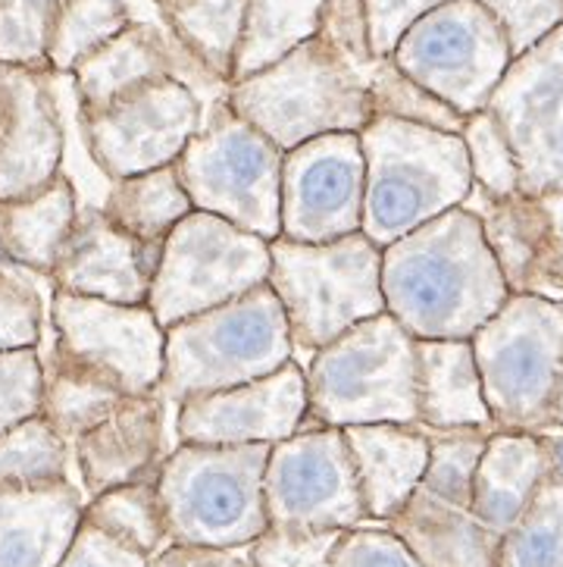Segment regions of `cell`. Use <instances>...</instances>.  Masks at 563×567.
<instances>
[{
	"label": "cell",
	"instance_id": "obj_42",
	"mask_svg": "<svg viewBox=\"0 0 563 567\" xmlns=\"http://www.w3.org/2000/svg\"><path fill=\"white\" fill-rule=\"evenodd\" d=\"M29 270L0 260V351L38 348L44 339V301Z\"/></svg>",
	"mask_w": 563,
	"mask_h": 567
},
{
	"label": "cell",
	"instance_id": "obj_41",
	"mask_svg": "<svg viewBox=\"0 0 563 567\" xmlns=\"http://www.w3.org/2000/svg\"><path fill=\"white\" fill-rule=\"evenodd\" d=\"M463 145L470 154L472 188L486 198H510L520 195V164L510 151L504 132L489 111L467 116Z\"/></svg>",
	"mask_w": 563,
	"mask_h": 567
},
{
	"label": "cell",
	"instance_id": "obj_1",
	"mask_svg": "<svg viewBox=\"0 0 563 567\" xmlns=\"http://www.w3.org/2000/svg\"><path fill=\"white\" fill-rule=\"evenodd\" d=\"M385 311L417 339H472L504 308L508 279L467 204L382 248Z\"/></svg>",
	"mask_w": 563,
	"mask_h": 567
},
{
	"label": "cell",
	"instance_id": "obj_43",
	"mask_svg": "<svg viewBox=\"0 0 563 567\" xmlns=\"http://www.w3.org/2000/svg\"><path fill=\"white\" fill-rule=\"evenodd\" d=\"M44 411V361L38 348L0 351V433Z\"/></svg>",
	"mask_w": 563,
	"mask_h": 567
},
{
	"label": "cell",
	"instance_id": "obj_27",
	"mask_svg": "<svg viewBox=\"0 0 563 567\" xmlns=\"http://www.w3.org/2000/svg\"><path fill=\"white\" fill-rule=\"evenodd\" d=\"M548 471L545 442L539 433L494 430L472 480V514L504 536L513 520L526 512Z\"/></svg>",
	"mask_w": 563,
	"mask_h": 567
},
{
	"label": "cell",
	"instance_id": "obj_18",
	"mask_svg": "<svg viewBox=\"0 0 563 567\" xmlns=\"http://www.w3.org/2000/svg\"><path fill=\"white\" fill-rule=\"evenodd\" d=\"M0 66V202H25L63 173V107L51 66Z\"/></svg>",
	"mask_w": 563,
	"mask_h": 567
},
{
	"label": "cell",
	"instance_id": "obj_17",
	"mask_svg": "<svg viewBox=\"0 0 563 567\" xmlns=\"http://www.w3.org/2000/svg\"><path fill=\"white\" fill-rule=\"evenodd\" d=\"M304 426L307 373L298 361L251 383L185 399L176 408V436L195 445H275Z\"/></svg>",
	"mask_w": 563,
	"mask_h": 567
},
{
	"label": "cell",
	"instance_id": "obj_2",
	"mask_svg": "<svg viewBox=\"0 0 563 567\" xmlns=\"http://www.w3.org/2000/svg\"><path fill=\"white\" fill-rule=\"evenodd\" d=\"M226 101L282 154L329 132H364L376 116L366 63L347 56L323 32L273 66L229 85Z\"/></svg>",
	"mask_w": 563,
	"mask_h": 567
},
{
	"label": "cell",
	"instance_id": "obj_34",
	"mask_svg": "<svg viewBox=\"0 0 563 567\" xmlns=\"http://www.w3.org/2000/svg\"><path fill=\"white\" fill-rule=\"evenodd\" d=\"M132 22H164V17L154 0H66L48 51L51 70L73 73L82 56L119 35Z\"/></svg>",
	"mask_w": 563,
	"mask_h": 567
},
{
	"label": "cell",
	"instance_id": "obj_44",
	"mask_svg": "<svg viewBox=\"0 0 563 567\" xmlns=\"http://www.w3.org/2000/svg\"><path fill=\"white\" fill-rule=\"evenodd\" d=\"M345 530H289L267 527L248 546L257 567H326Z\"/></svg>",
	"mask_w": 563,
	"mask_h": 567
},
{
	"label": "cell",
	"instance_id": "obj_45",
	"mask_svg": "<svg viewBox=\"0 0 563 567\" xmlns=\"http://www.w3.org/2000/svg\"><path fill=\"white\" fill-rule=\"evenodd\" d=\"M510 41V54H526L563 25V0H479Z\"/></svg>",
	"mask_w": 563,
	"mask_h": 567
},
{
	"label": "cell",
	"instance_id": "obj_35",
	"mask_svg": "<svg viewBox=\"0 0 563 567\" xmlns=\"http://www.w3.org/2000/svg\"><path fill=\"white\" fill-rule=\"evenodd\" d=\"M82 520L132 549L145 551L147 558L173 546L157 480H138V483L113 486L107 493L92 495V502H85Z\"/></svg>",
	"mask_w": 563,
	"mask_h": 567
},
{
	"label": "cell",
	"instance_id": "obj_9",
	"mask_svg": "<svg viewBox=\"0 0 563 567\" xmlns=\"http://www.w3.org/2000/svg\"><path fill=\"white\" fill-rule=\"evenodd\" d=\"M282 151L222 97L176 161L195 210L217 214L267 241L282 236Z\"/></svg>",
	"mask_w": 563,
	"mask_h": 567
},
{
	"label": "cell",
	"instance_id": "obj_5",
	"mask_svg": "<svg viewBox=\"0 0 563 567\" xmlns=\"http://www.w3.org/2000/svg\"><path fill=\"white\" fill-rule=\"evenodd\" d=\"M270 286L282 301L291 342L316 354L338 336L385 311L382 248L366 233L332 241H270Z\"/></svg>",
	"mask_w": 563,
	"mask_h": 567
},
{
	"label": "cell",
	"instance_id": "obj_39",
	"mask_svg": "<svg viewBox=\"0 0 563 567\" xmlns=\"http://www.w3.org/2000/svg\"><path fill=\"white\" fill-rule=\"evenodd\" d=\"M426 433H429V464H426L423 486L455 505L470 508L476 467L494 430L457 426V430H426Z\"/></svg>",
	"mask_w": 563,
	"mask_h": 567
},
{
	"label": "cell",
	"instance_id": "obj_4",
	"mask_svg": "<svg viewBox=\"0 0 563 567\" xmlns=\"http://www.w3.org/2000/svg\"><path fill=\"white\" fill-rule=\"evenodd\" d=\"M289 361H294L289 320L273 286L263 282L166 330L160 395L179 408L185 399L270 377Z\"/></svg>",
	"mask_w": 563,
	"mask_h": 567
},
{
	"label": "cell",
	"instance_id": "obj_25",
	"mask_svg": "<svg viewBox=\"0 0 563 567\" xmlns=\"http://www.w3.org/2000/svg\"><path fill=\"white\" fill-rule=\"evenodd\" d=\"M388 530L398 533L423 567H498L501 533L486 527L472 508L419 486Z\"/></svg>",
	"mask_w": 563,
	"mask_h": 567
},
{
	"label": "cell",
	"instance_id": "obj_6",
	"mask_svg": "<svg viewBox=\"0 0 563 567\" xmlns=\"http://www.w3.org/2000/svg\"><path fill=\"white\" fill-rule=\"evenodd\" d=\"M307 426L417 423V336L388 311L357 323L307 361Z\"/></svg>",
	"mask_w": 563,
	"mask_h": 567
},
{
	"label": "cell",
	"instance_id": "obj_15",
	"mask_svg": "<svg viewBox=\"0 0 563 567\" xmlns=\"http://www.w3.org/2000/svg\"><path fill=\"white\" fill-rule=\"evenodd\" d=\"M366 157L361 132H329L282 157V236L332 241L364 233Z\"/></svg>",
	"mask_w": 563,
	"mask_h": 567
},
{
	"label": "cell",
	"instance_id": "obj_14",
	"mask_svg": "<svg viewBox=\"0 0 563 567\" xmlns=\"http://www.w3.org/2000/svg\"><path fill=\"white\" fill-rule=\"evenodd\" d=\"M486 111L520 164V192L563 188V25L513 56Z\"/></svg>",
	"mask_w": 563,
	"mask_h": 567
},
{
	"label": "cell",
	"instance_id": "obj_13",
	"mask_svg": "<svg viewBox=\"0 0 563 567\" xmlns=\"http://www.w3.org/2000/svg\"><path fill=\"white\" fill-rule=\"evenodd\" d=\"M270 527L351 530L369 520L345 430L304 426L275 442L263 476Z\"/></svg>",
	"mask_w": 563,
	"mask_h": 567
},
{
	"label": "cell",
	"instance_id": "obj_47",
	"mask_svg": "<svg viewBox=\"0 0 563 567\" xmlns=\"http://www.w3.org/2000/svg\"><path fill=\"white\" fill-rule=\"evenodd\" d=\"M56 567H150V558L82 520L73 546Z\"/></svg>",
	"mask_w": 563,
	"mask_h": 567
},
{
	"label": "cell",
	"instance_id": "obj_8",
	"mask_svg": "<svg viewBox=\"0 0 563 567\" xmlns=\"http://www.w3.org/2000/svg\"><path fill=\"white\" fill-rule=\"evenodd\" d=\"M470 342L494 430L551 426L563 370V298L510 295Z\"/></svg>",
	"mask_w": 563,
	"mask_h": 567
},
{
	"label": "cell",
	"instance_id": "obj_3",
	"mask_svg": "<svg viewBox=\"0 0 563 567\" xmlns=\"http://www.w3.org/2000/svg\"><path fill=\"white\" fill-rule=\"evenodd\" d=\"M366 157L364 233L388 248L423 223L470 202V154L460 132L373 116L361 132Z\"/></svg>",
	"mask_w": 563,
	"mask_h": 567
},
{
	"label": "cell",
	"instance_id": "obj_11",
	"mask_svg": "<svg viewBox=\"0 0 563 567\" xmlns=\"http://www.w3.org/2000/svg\"><path fill=\"white\" fill-rule=\"evenodd\" d=\"M392 60L419 89L472 116L489 107L513 54L504 29L479 0H448L407 29Z\"/></svg>",
	"mask_w": 563,
	"mask_h": 567
},
{
	"label": "cell",
	"instance_id": "obj_48",
	"mask_svg": "<svg viewBox=\"0 0 563 567\" xmlns=\"http://www.w3.org/2000/svg\"><path fill=\"white\" fill-rule=\"evenodd\" d=\"M150 567H257L248 546L217 549V546H166L160 555L150 558Z\"/></svg>",
	"mask_w": 563,
	"mask_h": 567
},
{
	"label": "cell",
	"instance_id": "obj_21",
	"mask_svg": "<svg viewBox=\"0 0 563 567\" xmlns=\"http://www.w3.org/2000/svg\"><path fill=\"white\" fill-rule=\"evenodd\" d=\"M164 241H142L110 220L101 207H79L73 236L51 270L56 292L88 295L119 305H147Z\"/></svg>",
	"mask_w": 563,
	"mask_h": 567
},
{
	"label": "cell",
	"instance_id": "obj_26",
	"mask_svg": "<svg viewBox=\"0 0 563 567\" xmlns=\"http://www.w3.org/2000/svg\"><path fill=\"white\" fill-rule=\"evenodd\" d=\"M417 408L426 430H494L470 339H417Z\"/></svg>",
	"mask_w": 563,
	"mask_h": 567
},
{
	"label": "cell",
	"instance_id": "obj_23",
	"mask_svg": "<svg viewBox=\"0 0 563 567\" xmlns=\"http://www.w3.org/2000/svg\"><path fill=\"white\" fill-rule=\"evenodd\" d=\"M85 502L70 480L0 486V567H56L82 527Z\"/></svg>",
	"mask_w": 563,
	"mask_h": 567
},
{
	"label": "cell",
	"instance_id": "obj_19",
	"mask_svg": "<svg viewBox=\"0 0 563 567\" xmlns=\"http://www.w3.org/2000/svg\"><path fill=\"white\" fill-rule=\"evenodd\" d=\"M164 75H176L185 85H191L204 111L229 97V82H222L217 73H210L200 60L188 54L183 41L164 22H132L73 66L82 111H97L110 97Z\"/></svg>",
	"mask_w": 563,
	"mask_h": 567
},
{
	"label": "cell",
	"instance_id": "obj_24",
	"mask_svg": "<svg viewBox=\"0 0 563 567\" xmlns=\"http://www.w3.org/2000/svg\"><path fill=\"white\" fill-rule=\"evenodd\" d=\"M345 440L369 520L388 524L423 486L429 433L419 423H357Z\"/></svg>",
	"mask_w": 563,
	"mask_h": 567
},
{
	"label": "cell",
	"instance_id": "obj_30",
	"mask_svg": "<svg viewBox=\"0 0 563 567\" xmlns=\"http://www.w3.org/2000/svg\"><path fill=\"white\" fill-rule=\"evenodd\" d=\"M448 0H329L320 32L347 56L369 63L392 56L407 29Z\"/></svg>",
	"mask_w": 563,
	"mask_h": 567
},
{
	"label": "cell",
	"instance_id": "obj_10",
	"mask_svg": "<svg viewBox=\"0 0 563 567\" xmlns=\"http://www.w3.org/2000/svg\"><path fill=\"white\" fill-rule=\"evenodd\" d=\"M270 241L207 210H191L164 238L147 308L169 330L270 279Z\"/></svg>",
	"mask_w": 563,
	"mask_h": 567
},
{
	"label": "cell",
	"instance_id": "obj_32",
	"mask_svg": "<svg viewBox=\"0 0 563 567\" xmlns=\"http://www.w3.org/2000/svg\"><path fill=\"white\" fill-rule=\"evenodd\" d=\"M326 7L329 0H248L244 35L238 44L229 85L273 66L275 60L316 35Z\"/></svg>",
	"mask_w": 563,
	"mask_h": 567
},
{
	"label": "cell",
	"instance_id": "obj_22",
	"mask_svg": "<svg viewBox=\"0 0 563 567\" xmlns=\"http://www.w3.org/2000/svg\"><path fill=\"white\" fill-rule=\"evenodd\" d=\"M169 414H176V404L166 402L160 389L126 395L104 421L82 433L73 445V457L85 489L101 495L113 486L157 480L164 457L173 452L166 445Z\"/></svg>",
	"mask_w": 563,
	"mask_h": 567
},
{
	"label": "cell",
	"instance_id": "obj_20",
	"mask_svg": "<svg viewBox=\"0 0 563 567\" xmlns=\"http://www.w3.org/2000/svg\"><path fill=\"white\" fill-rule=\"evenodd\" d=\"M476 214L510 295L563 298V188L510 198L479 195Z\"/></svg>",
	"mask_w": 563,
	"mask_h": 567
},
{
	"label": "cell",
	"instance_id": "obj_36",
	"mask_svg": "<svg viewBox=\"0 0 563 567\" xmlns=\"http://www.w3.org/2000/svg\"><path fill=\"white\" fill-rule=\"evenodd\" d=\"M498 567H563V474L548 471L498 549Z\"/></svg>",
	"mask_w": 563,
	"mask_h": 567
},
{
	"label": "cell",
	"instance_id": "obj_7",
	"mask_svg": "<svg viewBox=\"0 0 563 567\" xmlns=\"http://www.w3.org/2000/svg\"><path fill=\"white\" fill-rule=\"evenodd\" d=\"M267 442L195 445L179 442L157 471L169 543L179 546H251L270 527L263 476Z\"/></svg>",
	"mask_w": 563,
	"mask_h": 567
},
{
	"label": "cell",
	"instance_id": "obj_33",
	"mask_svg": "<svg viewBox=\"0 0 563 567\" xmlns=\"http://www.w3.org/2000/svg\"><path fill=\"white\" fill-rule=\"evenodd\" d=\"M166 29L183 41L188 54L200 60L222 82L232 79L238 44L244 35L248 0H154Z\"/></svg>",
	"mask_w": 563,
	"mask_h": 567
},
{
	"label": "cell",
	"instance_id": "obj_40",
	"mask_svg": "<svg viewBox=\"0 0 563 567\" xmlns=\"http://www.w3.org/2000/svg\"><path fill=\"white\" fill-rule=\"evenodd\" d=\"M66 0H0V63L51 66L48 51Z\"/></svg>",
	"mask_w": 563,
	"mask_h": 567
},
{
	"label": "cell",
	"instance_id": "obj_38",
	"mask_svg": "<svg viewBox=\"0 0 563 567\" xmlns=\"http://www.w3.org/2000/svg\"><path fill=\"white\" fill-rule=\"evenodd\" d=\"M366 85L376 104V116H398L441 132H463L467 116L438 101L436 94L419 89L410 75L400 73L392 56H376L366 63Z\"/></svg>",
	"mask_w": 563,
	"mask_h": 567
},
{
	"label": "cell",
	"instance_id": "obj_50",
	"mask_svg": "<svg viewBox=\"0 0 563 567\" xmlns=\"http://www.w3.org/2000/svg\"><path fill=\"white\" fill-rule=\"evenodd\" d=\"M0 111H3V66H0Z\"/></svg>",
	"mask_w": 563,
	"mask_h": 567
},
{
	"label": "cell",
	"instance_id": "obj_16",
	"mask_svg": "<svg viewBox=\"0 0 563 567\" xmlns=\"http://www.w3.org/2000/svg\"><path fill=\"white\" fill-rule=\"evenodd\" d=\"M51 323L56 346L104 370L126 395H147L160 389L166 330L147 305H119L54 289Z\"/></svg>",
	"mask_w": 563,
	"mask_h": 567
},
{
	"label": "cell",
	"instance_id": "obj_12",
	"mask_svg": "<svg viewBox=\"0 0 563 567\" xmlns=\"http://www.w3.org/2000/svg\"><path fill=\"white\" fill-rule=\"evenodd\" d=\"M200 123V97L176 75L142 82L97 111H82L88 154L113 183L176 164Z\"/></svg>",
	"mask_w": 563,
	"mask_h": 567
},
{
	"label": "cell",
	"instance_id": "obj_29",
	"mask_svg": "<svg viewBox=\"0 0 563 567\" xmlns=\"http://www.w3.org/2000/svg\"><path fill=\"white\" fill-rule=\"evenodd\" d=\"M41 361H44V411L41 414L54 423L56 433L70 445H75L82 433L97 426L126 399V392L113 377L73 358L56 342Z\"/></svg>",
	"mask_w": 563,
	"mask_h": 567
},
{
	"label": "cell",
	"instance_id": "obj_37",
	"mask_svg": "<svg viewBox=\"0 0 563 567\" xmlns=\"http://www.w3.org/2000/svg\"><path fill=\"white\" fill-rule=\"evenodd\" d=\"M73 445L44 414L0 433V486H51L70 480Z\"/></svg>",
	"mask_w": 563,
	"mask_h": 567
},
{
	"label": "cell",
	"instance_id": "obj_31",
	"mask_svg": "<svg viewBox=\"0 0 563 567\" xmlns=\"http://www.w3.org/2000/svg\"><path fill=\"white\" fill-rule=\"evenodd\" d=\"M101 210L128 236L142 241H164L195 210L183 185L179 166L166 164L138 176H126L110 185Z\"/></svg>",
	"mask_w": 563,
	"mask_h": 567
},
{
	"label": "cell",
	"instance_id": "obj_28",
	"mask_svg": "<svg viewBox=\"0 0 563 567\" xmlns=\"http://www.w3.org/2000/svg\"><path fill=\"white\" fill-rule=\"evenodd\" d=\"M79 220V192L60 173L25 202H0V260L51 276Z\"/></svg>",
	"mask_w": 563,
	"mask_h": 567
},
{
	"label": "cell",
	"instance_id": "obj_49",
	"mask_svg": "<svg viewBox=\"0 0 563 567\" xmlns=\"http://www.w3.org/2000/svg\"><path fill=\"white\" fill-rule=\"evenodd\" d=\"M551 426H563V370L561 383H557V395H554V408H551Z\"/></svg>",
	"mask_w": 563,
	"mask_h": 567
},
{
	"label": "cell",
	"instance_id": "obj_46",
	"mask_svg": "<svg viewBox=\"0 0 563 567\" xmlns=\"http://www.w3.org/2000/svg\"><path fill=\"white\" fill-rule=\"evenodd\" d=\"M326 567H423L398 533L376 527H351L342 533Z\"/></svg>",
	"mask_w": 563,
	"mask_h": 567
}]
</instances>
